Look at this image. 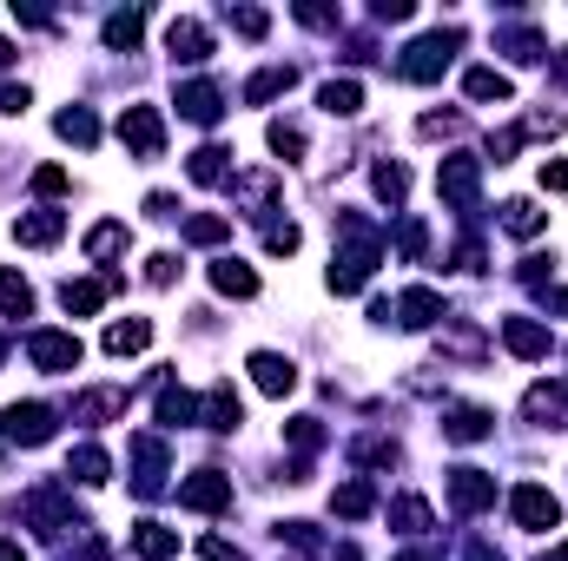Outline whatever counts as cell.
Wrapping results in <instances>:
<instances>
[{"mask_svg": "<svg viewBox=\"0 0 568 561\" xmlns=\"http://www.w3.org/2000/svg\"><path fill=\"white\" fill-rule=\"evenodd\" d=\"M344 238H350V245H344V252H337V265H331V291H337V297L363 291V284H370V271H376V258H384V245H376L357 219H344Z\"/></svg>", "mask_w": 568, "mask_h": 561, "instance_id": "1", "label": "cell"}, {"mask_svg": "<svg viewBox=\"0 0 568 561\" xmlns=\"http://www.w3.org/2000/svg\"><path fill=\"white\" fill-rule=\"evenodd\" d=\"M456 47H463V34H456V27H437V34H424V40L404 47L397 73H404L410 86H430V80H443V67L456 60Z\"/></svg>", "mask_w": 568, "mask_h": 561, "instance_id": "2", "label": "cell"}, {"mask_svg": "<svg viewBox=\"0 0 568 561\" xmlns=\"http://www.w3.org/2000/svg\"><path fill=\"white\" fill-rule=\"evenodd\" d=\"M437 192H443L456 212H476V199H483V159H470V152H450V159L437 165Z\"/></svg>", "mask_w": 568, "mask_h": 561, "instance_id": "3", "label": "cell"}, {"mask_svg": "<svg viewBox=\"0 0 568 561\" xmlns=\"http://www.w3.org/2000/svg\"><path fill=\"white\" fill-rule=\"evenodd\" d=\"M54 430H60V417H54L47 404H8V417H0V443H27V449H40Z\"/></svg>", "mask_w": 568, "mask_h": 561, "instance_id": "4", "label": "cell"}, {"mask_svg": "<svg viewBox=\"0 0 568 561\" xmlns=\"http://www.w3.org/2000/svg\"><path fill=\"white\" fill-rule=\"evenodd\" d=\"M119 139L132 145V159H159V152H165V119H159V106H126V113H119Z\"/></svg>", "mask_w": 568, "mask_h": 561, "instance_id": "5", "label": "cell"}, {"mask_svg": "<svg viewBox=\"0 0 568 561\" xmlns=\"http://www.w3.org/2000/svg\"><path fill=\"white\" fill-rule=\"evenodd\" d=\"M27 357H34L40 370H54V377H67V370H80L86 350H80L73 330H34V337H27Z\"/></svg>", "mask_w": 568, "mask_h": 561, "instance_id": "6", "label": "cell"}, {"mask_svg": "<svg viewBox=\"0 0 568 561\" xmlns=\"http://www.w3.org/2000/svg\"><path fill=\"white\" fill-rule=\"evenodd\" d=\"M178 502L193 509V515H219V509H232V476H219V469L185 476V482H178Z\"/></svg>", "mask_w": 568, "mask_h": 561, "instance_id": "7", "label": "cell"}, {"mask_svg": "<svg viewBox=\"0 0 568 561\" xmlns=\"http://www.w3.org/2000/svg\"><path fill=\"white\" fill-rule=\"evenodd\" d=\"M489 502H496V476H489V469H470V463L450 469V509H456V515H483Z\"/></svg>", "mask_w": 568, "mask_h": 561, "instance_id": "8", "label": "cell"}, {"mask_svg": "<svg viewBox=\"0 0 568 561\" xmlns=\"http://www.w3.org/2000/svg\"><path fill=\"white\" fill-rule=\"evenodd\" d=\"M509 515H515L529 535H542V528H555V522H561V502H555L542 482H522V489L509 495Z\"/></svg>", "mask_w": 568, "mask_h": 561, "instance_id": "9", "label": "cell"}, {"mask_svg": "<svg viewBox=\"0 0 568 561\" xmlns=\"http://www.w3.org/2000/svg\"><path fill=\"white\" fill-rule=\"evenodd\" d=\"M245 370H252V384H258L265 397H291V390H298V363H291V357H278V350H252V363H245Z\"/></svg>", "mask_w": 568, "mask_h": 561, "instance_id": "10", "label": "cell"}, {"mask_svg": "<svg viewBox=\"0 0 568 561\" xmlns=\"http://www.w3.org/2000/svg\"><path fill=\"white\" fill-rule=\"evenodd\" d=\"M178 113L193 119V126H219V119H225V93H219L212 80H185V86H178Z\"/></svg>", "mask_w": 568, "mask_h": 561, "instance_id": "11", "label": "cell"}, {"mask_svg": "<svg viewBox=\"0 0 568 561\" xmlns=\"http://www.w3.org/2000/svg\"><path fill=\"white\" fill-rule=\"evenodd\" d=\"M522 417L542 423V430H568V384H535L522 397Z\"/></svg>", "mask_w": 568, "mask_h": 561, "instance_id": "12", "label": "cell"}, {"mask_svg": "<svg viewBox=\"0 0 568 561\" xmlns=\"http://www.w3.org/2000/svg\"><path fill=\"white\" fill-rule=\"evenodd\" d=\"M165 47H172V60H185V67H199V60H212V34H206L199 21H185V14H178V21L165 27Z\"/></svg>", "mask_w": 568, "mask_h": 561, "instance_id": "13", "label": "cell"}, {"mask_svg": "<svg viewBox=\"0 0 568 561\" xmlns=\"http://www.w3.org/2000/svg\"><path fill=\"white\" fill-rule=\"evenodd\" d=\"M132 469H139L132 489H139V495H159V489H165V443H159V436H139V443H132Z\"/></svg>", "mask_w": 568, "mask_h": 561, "instance_id": "14", "label": "cell"}, {"mask_svg": "<svg viewBox=\"0 0 568 561\" xmlns=\"http://www.w3.org/2000/svg\"><path fill=\"white\" fill-rule=\"evenodd\" d=\"M199 423H206V430H239V423H245L239 390H232V384H212V390H206V404H199Z\"/></svg>", "mask_w": 568, "mask_h": 561, "instance_id": "15", "label": "cell"}, {"mask_svg": "<svg viewBox=\"0 0 568 561\" xmlns=\"http://www.w3.org/2000/svg\"><path fill=\"white\" fill-rule=\"evenodd\" d=\"M463 93H470L476 106H509V100H515L509 73H496V67H470V73H463Z\"/></svg>", "mask_w": 568, "mask_h": 561, "instance_id": "16", "label": "cell"}, {"mask_svg": "<svg viewBox=\"0 0 568 561\" xmlns=\"http://www.w3.org/2000/svg\"><path fill=\"white\" fill-rule=\"evenodd\" d=\"M106 291H113V278H67L60 284V304H67V317H93L106 304Z\"/></svg>", "mask_w": 568, "mask_h": 561, "instance_id": "17", "label": "cell"}, {"mask_svg": "<svg viewBox=\"0 0 568 561\" xmlns=\"http://www.w3.org/2000/svg\"><path fill=\"white\" fill-rule=\"evenodd\" d=\"M437 317H443V297H437L430 284H417V291L397 297V324H404V330H430Z\"/></svg>", "mask_w": 568, "mask_h": 561, "instance_id": "18", "label": "cell"}, {"mask_svg": "<svg viewBox=\"0 0 568 561\" xmlns=\"http://www.w3.org/2000/svg\"><path fill=\"white\" fill-rule=\"evenodd\" d=\"M502 343H509V357H548V330L535 324V317H502Z\"/></svg>", "mask_w": 568, "mask_h": 561, "instance_id": "19", "label": "cell"}, {"mask_svg": "<svg viewBox=\"0 0 568 561\" xmlns=\"http://www.w3.org/2000/svg\"><path fill=\"white\" fill-rule=\"evenodd\" d=\"M27 515H34L47 535H60V528H86V522H73V509H67L60 489H34V495H27Z\"/></svg>", "mask_w": 568, "mask_h": 561, "instance_id": "20", "label": "cell"}, {"mask_svg": "<svg viewBox=\"0 0 568 561\" xmlns=\"http://www.w3.org/2000/svg\"><path fill=\"white\" fill-rule=\"evenodd\" d=\"M489 430H496V417H489V410H476V404H463V410H450V417H443V436H450V443H483Z\"/></svg>", "mask_w": 568, "mask_h": 561, "instance_id": "21", "label": "cell"}, {"mask_svg": "<svg viewBox=\"0 0 568 561\" xmlns=\"http://www.w3.org/2000/svg\"><path fill=\"white\" fill-rule=\"evenodd\" d=\"M126 245H132V238H126V225H119V219H106V225H93V232H86V258H93V265L126 258Z\"/></svg>", "mask_w": 568, "mask_h": 561, "instance_id": "22", "label": "cell"}, {"mask_svg": "<svg viewBox=\"0 0 568 561\" xmlns=\"http://www.w3.org/2000/svg\"><path fill=\"white\" fill-rule=\"evenodd\" d=\"M212 291H225V297H258V271L239 265V258H219V265H212Z\"/></svg>", "mask_w": 568, "mask_h": 561, "instance_id": "23", "label": "cell"}, {"mask_svg": "<svg viewBox=\"0 0 568 561\" xmlns=\"http://www.w3.org/2000/svg\"><path fill=\"white\" fill-rule=\"evenodd\" d=\"M146 343H152V324H146V317L106 324V357H132V350H146Z\"/></svg>", "mask_w": 568, "mask_h": 561, "instance_id": "24", "label": "cell"}, {"mask_svg": "<svg viewBox=\"0 0 568 561\" xmlns=\"http://www.w3.org/2000/svg\"><path fill=\"white\" fill-rule=\"evenodd\" d=\"M152 410H159V423H165V430H185V423H199V397H185L178 384H165Z\"/></svg>", "mask_w": 568, "mask_h": 561, "instance_id": "25", "label": "cell"}, {"mask_svg": "<svg viewBox=\"0 0 568 561\" xmlns=\"http://www.w3.org/2000/svg\"><path fill=\"white\" fill-rule=\"evenodd\" d=\"M185 172H193V185H225V178H232V152H225V145H199Z\"/></svg>", "mask_w": 568, "mask_h": 561, "instance_id": "26", "label": "cell"}, {"mask_svg": "<svg viewBox=\"0 0 568 561\" xmlns=\"http://www.w3.org/2000/svg\"><path fill=\"white\" fill-rule=\"evenodd\" d=\"M317 106H324L331 119H350V113L363 106V86H357V80H324V86H317Z\"/></svg>", "mask_w": 568, "mask_h": 561, "instance_id": "27", "label": "cell"}, {"mask_svg": "<svg viewBox=\"0 0 568 561\" xmlns=\"http://www.w3.org/2000/svg\"><path fill=\"white\" fill-rule=\"evenodd\" d=\"M54 132H60L67 145H80V152H86V145H100V119H93L86 106H67V113L54 119Z\"/></svg>", "mask_w": 568, "mask_h": 561, "instance_id": "28", "label": "cell"}, {"mask_svg": "<svg viewBox=\"0 0 568 561\" xmlns=\"http://www.w3.org/2000/svg\"><path fill=\"white\" fill-rule=\"evenodd\" d=\"M60 232H67L60 212H21V225H14L21 245H60Z\"/></svg>", "mask_w": 568, "mask_h": 561, "instance_id": "29", "label": "cell"}, {"mask_svg": "<svg viewBox=\"0 0 568 561\" xmlns=\"http://www.w3.org/2000/svg\"><path fill=\"white\" fill-rule=\"evenodd\" d=\"M119 410H126V390L106 384V390H86V397L73 404V423H106V417H119Z\"/></svg>", "mask_w": 568, "mask_h": 561, "instance_id": "30", "label": "cell"}, {"mask_svg": "<svg viewBox=\"0 0 568 561\" xmlns=\"http://www.w3.org/2000/svg\"><path fill=\"white\" fill-rule=\"evenodd\" d=\"M132 548H139L146 561H172V554H178V528H159V522H139V528H132Z\"/></svg>", "mask_w": 568, "mask_h": 561, "instance_id": "31", "label": "cell"}, {"mask_svg": "<svg viewBox=\"0 0 568 561\" xmlns=\"http://www.w3.org/2000/svg\"><path fill=\"white\" fill-rule=\"evenodd\" d=\"M331 509H337V515H344V522H363V515H370V509H376V489H370V482H363V476H357V482H344V489H337V495H331Z\"/></svg>", "mask_w": 568, "mask_h": 561, "instance_id": "32", "label": "cell"}, {"mask_svg": "<svg viewBox=\"0 0 568 561\" xmlns=\"http://www.w3.org/2000/svg\"><path fill=\"white\" fill-rule=\"evenodd\" d=\"M34 311V284L21 271H0V317H27Z\"/></svg>", "mask_w": 568, "mask_h": 561, "instance_id": "33", "label": "cell"}, {"mask_svg": "<svg viewBox=\"0 0 568 561\" xmlns=\"http://www.w3.org/2000/svg\"><path fill=\"white\" fill-rule=\"evenodd\" d=\"M496 54H509V60H542V54H548V40H542V34H529V27H502V34H496Z\"/></svg>", "mask_w": 568, "mask_h": 561, "instance_id": "34", "label": "cell"}, {"mask_svg": "<svg viewBox=\"0 0 568 561\" xmlns=\"http://www.w3.org/2000/svg\"><path fill=\"white\" fill-rule=\"evenodd\" d=\"M67 476H73V482H106V476H113V463H106V449H100V443H80V449H73V463H67Z\"/></svg>", "mask_w": 568, "mask_h": 561, "instance_id": "35", "label": "cell"}, {"mask_svg": "<svg viewBox=\"0 0 568 561\" xmlns=\"http://www.w3.org/2000/svg\"><path fill=\"white\" fill-rule=\"evenodd\" d=\"M139 34H146V14H132V8L106 21V47H113V54H132V47H139Z\"/></svg>", "mask_w": 568, "mask_h": 561, "instance_id": "36", "label": "cell"}, {"mask_svg": "<svg viewBox=\"0 0 568 561\" xmlns=\"http://www.w3.org/2000/svg\"><path fill=\"white\" fill-rule=\"evenodd\" d=\"M291 80H298L291 67H265V73H252V86H245V100H252V106H265V100H278V93H291Z\"/></svg>", "mask_w": 568, "mask_h": 561, "instance_id": "37", "label": "cell"}, {"mask_svg": "<svg viewBox=\"0 0 568 561\" xmlns=\"http://www.w3.org/2000/svg\"><path fill=\"white\" fill-rule=\"evenodd\" d=\"M391 522H397L404 535H424V528H430V502H424V495H397V502H391Z\"/></svg>", "mask_w": 568, "mask_h": 561, "instance_id": "38", "label": "cell"}, {"mask_svg": "<svg viewBox=\"0 0 568 561\" xmlns=\"http://www.w3.org/2000/svg\"><path fill=\"white\" fill-rule=\"evenodd\" d=\"M370 185H376V199H391V206H404V192H410V172L391 159V165H376L370 172Z\"/></svg>", "mask_w": 568, "mask_h": 561, "instance_id": "39", "label": "cell"}, {"mask_svg": "<svg viewBox=\"0 0 568 561\" xmlns=\"http://www.w3.org/2000/svg\"><path fill=\"white\" fill-rule=\"evenodd\" d=\"M185 238H193V245H225V238H232V219L199 212V219H185Z\"/></svg>", "mask_w": 568, "mask_h": 561, "instance_id": "40", "label": "cell"}, {"mask_svg": "<svg viewBox=\"0 0 568 561\" xmlns=\"http://www.w3.org/2000/svg\"><path fill=\"white\" fill-rule=\"evenodd\" d=\"M502 232H515V238H535V232H542V212H535L529 199H509V206H502Z\"/></svg>", "mask_w": 568, "mask_h": 561, "instance_id": "41", "label": "cell"}, {"mask_svg": "<svg viewBox=\"0 0 568 561\" xmlns=\"http://www.w3.org/2000/svg\"><path fill=\"white\" fill-rule=\"evenodd\" d=\"M265 139H271V152H278V159H298V152H304V126H291V119H271V132H265Z\"/></svg>", "mask_w": 568, "mask_h": 561, "instance_id": "42", "label": "cell"}, {"mask_svg": "<svg viewBox=\"0 0 568 561\" xmlns=\"http://www.w3.org/2000/svg\"><path fill=\"white\" fill-rule=\"evenodd\" d=\"M397 252H404L410 265L430 252V232H424V219H397Z\"/></svg>", "mask_w": 568, "mask_h": 561, "instance_id": "43", "label": "cell"}, {"mask_svg": "<svg viewBox=\"0 0 568 561\" xmlns=\"http://www.w3.org/2000/svg\"><path fill=\"white\" fill-rule=\"evenodd\" d=\"M285 436H291V449H304V456H311V449L324 443V430H317V417H291V423H285Z\"/></svg>", "mask_w": 568, "mask_h": 561, "instance_id": "44", "label": "cell"}, {"mask_svg": "<svg viewBox=\"0 0 568 561\" xmlns=\"http://www.w3.org/2000/svg\"><path fill=\"white\" fill-rule=\"evenodd\" d=\"M278 541H291V548H304V554H324V541H317L311 522H278Z\"/></svg>", "mask_w": 568, "mask_h": 561, "instance_id": "45", "label": "cell"}, {"mask_svg": "<svg viewBox=\"0 0 568 561\" xmlns=\"http://www.w3.org/2000/svg\"><path fill=\"white\" fill-rule=\"evenodd\" d=\"M232 27H239L245 40H265V27H271V14H265V8H232Z\"/></svg>", "mask_w": 568, "mask_h": 561, "instance_id": "46", "label": "cell"}, {"mask_svg": "<svg viewBox=\"0 0 568 561\" xmlns=\"http://www.w3.org/2000/svg\"><path fill=\"white\" fill-rule=\"evenodd\" d=\"M172 278H178V258H172V252H152V258H146V284H159V291H165Z\"/></svg>", "mask_w": 568, "mask_h": 561, "instance_id": "47", "label": "cell"}, {"mask_svg": "<svg viewBox=\"0 0 568 561\" xmlns=\"http://www.w3.org/2000/svg\"><path fill=\"white\" fill-rule=\"evenodd\" d=\"M34 192H40V199H60V192H67V165H40V172H34Z\"/></svg>", "mask_w": 568, "mask_h": 561, "instance_id": "48", "label": "cell"}, {"mask_svg": "<svg viewBox=\"0 0 568 561\" xmlns=\"http://www.w3.org/2000/svg\"><path fill=\"white\" fill-rule=\"evenodd\" d=\"M199 554H206V561H245V548H239V541H225V535H206V541H199Z\"/></svg>", "mask_w": 568, "mask_h": 561, "instance_id": "49", "label": "cell"}, {"mask_svg": "<svg viewBox=\"0 0 568 561\" xmlns=\"http://www.w3.org/2000/svg\"><path fill=\"white\" fill-rule=\"evenodd\" d=\"M265 252L291 258V252H298V225H271V232H265Z\"/></svg>", "mask_w": 568, "mask_h": 561, "instance_id": "50", "label": "cell"}, {"mask_svg": "<svg viewBox=\"0 0 568 561\" xmlns=\"http://www.w3.org/2000/svg\"><path fill=\"white\" fill-rule=\"evenodd\" d=\"M542 192H568V159H542Z\"/></svg>", "mask_w": 568, "mask_h": 561, "instance_id": "51", "label": "cell"}, {"mask_svg": "<svg viewBox=\"0 0 568 561\" xmlns=\"http://www.w3.org/2000/svg\"><path fill=\"white\" fill-rule=\"evenodd\" d=\"M443 350H456V357H483V337H476V330H450Z\"/></svg>", "mask_w": 568, "mask_h": 561, "instance_id": "52", "label": "cell"}, {"mask_svg": "<svg viewBox=\"0 0 568 561\" xmlns=\"http://www.w3.org/2000/svg\"><path fill=\"white\" fill-rule=\"evenodd\" d=\"M370 21H410V0H376Z\"/></svg>", "mask_w": 568, "mask_h": 561, "instance_id": "53", "label": "cell"}, {"mask_svg": "<svg viewBox=\"0 0 568 561\" xmlns=\"http://www.w3.org/2000/svg\"><path fill=\"white\" fill-rule=\"evenodd\" d=\"M146 212H152V219H178V199H172V192H152Z\"/></svg>", "mask_w": 568, "mask_h": 561, "instance_id": "54", "label": "cell"}, {"mask_svg": "<svg viewBox=\"0 0 568 561\" xmlns=\"http://www.w3.org/2000/svg\"><path fill=\"white\" fill-rule=\"evenodd\" d=\"M0 113H27V86H0Z\"/></svg>", "mask_w": 568, "mask_h": 561, "instance_id": "55", "label": "cell"}, {"mask_svg": "<svg viewBox=\"0 0 568 561\" xmlns=\"http://www.w3.org/2000/svg\"><path fill=\"white\" fill-rule=\"evenodd\" d=\"M298 21H304V27H331L337 14H331V8H311V0H304V8H298Z\"/></svg>", "mask_w": 568, "mask_h": 561, "instance_id": "56", "label": "cell"}, {"mask_svg": "<svg viewBox=\"0 0 568 561\" xmlns=\"http://www.w3.org/2000/svg\"><path fill=\"white\" fill-rule=\"evenodd\" d=\"M470 561H502V554H496L489 541H470Z\"/></svg>", "mask_w": 568, "mask_h": 561, "instance_id": "57", "label": "cell"}, {"mask_svg": "<svg viewBox=\"0 0 568 561\" xmlns=\"http://www.w3.org/2000/svg\"><path fill=\"white\" fill-rule=\"evenodd\" d=\"M0 561H27V554H21V541H0Z\"/></svg>", "mask_w": 568, "mask_h": 561, "instance_id": "58", "label": "cell"}, {"mask_svg": "<svg viewBox=\"0 0 568 561\" xmlns=\"http://www.w3.org/2000/svg\"><path fill=\"white\" fill-rule=\"evenodd\" d=\"M548 311H561V317H568V291H548Z\"/></svg>", "mask_w": 568, "mask_h": 561, "instance_id": "59", "label": "cell"}, {"mask_svg": "<svg viewBox=\"0 0 568 561\" xmlns=\"http://www.w3.org/2000/svg\"><path fill=\"white\" fill-rule=\"evenodd\" d=\"M555 73H561V80H568V47H561V54H555Z\"/></svg>", "mask_w": 568, "mask_h": 561, "instance_id": "60", "label": "cell"}, {"mask_svg": "<svg viewBox=\"0 0 568 561\" xmlns=\"http://www.w3.org/2000/svg\"><path fill=\"white\" fill-rule=\"evenodd\" d=\"M397 561H437V554H424V548H410V554H397Z\"/></svg>", "mask_w": 568, "mask_h": 561, "instance_id": "61", "label": "cell"}, {"mask_svg": "<svg viewBox=\"0 0 568 561\" xmlns=\"http://www.w3.org/2000/svg\"><path fill=\"white\" fill-rule=\"evenodd\" d=\"M542 561H568V541H561V548H548V554H542Z\"/></svg>", "mask_w": 568, "mask_h": 561, "instance_id": "62", "label": "cell"}, {"mask_svg": "<svg viewBox=\"0 0 568 561\" xmlns=\"http://www.w3.org/2000/svg\"><path fill=\"white\" fill-rule=\"evenodd\" d=\"M0 67H14V47H8V40H0Z\"/></svg>", "mask_w": 568, "mask_h": 561, "instance_id": "63", "label": "cell"}, {"mask_svg": "<svg viewBox=\"0 0 568 561\" xmlns=\"http://www.w3.org/2000/svg\"><path fill=\"white\" fill-rule=\"evenodd\" d=\"M0 357H8V337H0Z\"/></svg>", "mask_w": 568, "mask_h": 561, "instance_id": "64", "label": "cell"}]
</instances>
